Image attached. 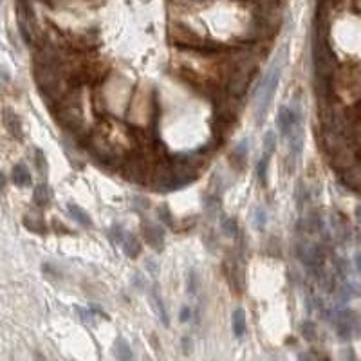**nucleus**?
Masks as SVG:
<instances>
[{
	"label": "nucleus",
	"mask_w": 361,
	"mask_h": 361,
	"mask_svg": "<svg viewBox=\"0 0 361 361\" xmlns=\"http://www.w3.org/2000/svg\"><path fill=\"white\" fill-rule=\"evenodd\" d=\"M356 267H358V271L361 273V253H358L356 255Z\"/></svg>",
	"instance_id": "26"
},
{
	"label": "nucleus",
	"mask_w": 361,
	"mask_h": 361,
	"mask_svg": "<svg viewBox=\"0 0 361 361\" xmlns=\"http://www.w3.org/2000/svg\"><path fill=\"white\" fill-rule=\"evenodd\" d=\"M282 54L276 58V62L273 63L267 74L264 76V80L260 81V87L257 90V103H255V110H257V123L260 125L266 118V112L269 109L271 100L276 92V87L280 83L282 78V71H284V65H282Z\"/></svg>",
	"instance_id": "2"
},
{
	"label": "nucleus",
	"mask_w": 361,
	"mask_h": 361,
	"mask_svg": "<svg viewBox=\"0 0 361 361\" xmlns=\"http://www.w3.org/2000/svg\"><path fill=\"white\" fill-rule=\"evenodd\" d=\"M356 217H358V220L361 222V206H358L356 208Z\"/></svg>",
	"instance_id": "27"
},
{
	"label": "nucleus",
	"mask_w": 361,
	"mask_h": 361,
	"mask_svg": "<svg viewBox=\"0 0 361 361\" xmlns=\"http://www.w3.org/2000/svg\"><path fill=\"white\" fill-rule=\"evenodd\" d=\"M11 177H13V182L16 186H29L31 184V174H29V170H27L25 165H14Z\"/></svg>",
	"instance_id": "12"
},
{
	"label": "nucleus",
	"mask_w": 361,
	"mask_h": 361,
	"mask_svg": "<svg viewBox=\"0 0 361 361\" xmlns=\"http://www.w3.org/2000/svg\"><path fill=\"white\" fill-rule=\"evenodd\" d=\"M313 63L316 76V90L322 98L331 94V83L334 76L336 58L329 45V20L322 5L316 11L314 18V40H313Z\"/></svg>",
	"instance_id": "1"
},
{
	"label": "nucleus",
	"mask_w": 361,
	"mask_h": 361,
	"mask_svg": "<svg viewBox=\"0 0 361 361\" xmlns=\"http://www.w3.org/2000/svg\"><path fill=\"white\" fill-rule=\"evenodd\" d=\"M220 228H222V231L228 235V237H237L238 233V224L235 219H231V217H224L222 220H220Z\"/></svg>",
	"instance_id": "16"
},
{
	"label": "nucleus",
	"mask_w": 361,
	"mask_h": 361,
	"mask_svg": "<svg viewBox=\"0 0 361 361\" xmlns=\"http://www.w3.org/2000/svg\"><path fill=\"white\" fill-rule=\"evenodd\" d=\"M267 167H269V157L264 156L260 161L257 163V177L262 184H266V177H267Z\"/></svg>",
	"instance_id": "18"
},
{
	"label": "nucleus",
	"mask_w": 361,
	"mask_h": 361,
	"mask_svg": "<svg viewBox=\"0 0 361 361\" xmlns=\"http://www.w3.org/2000/svg\"><path fill=\"white\" fill-rule=\"evenodd\" d=\"M190 316H191V309L188 307V305H184V307L180 309V313H179V320L182 323H186L188 320H190Z\"/></svg>",
	"instance_id": "24"
},
{
	"label": "nucleus",
	"mask_w": 361,
	"mask_h": 361,
	"mask_svg": "<svg viewBox=\"0 0 361 361\" xmlns=\"http://www.w3.org/2000/svg\"><path fill=\"white\" fill-rule=\"evenodd\" d=\"M121 246H123V251L127 257L130 258H138L139 253H141V244H139L138 237L132 235L130 231L123 233V238H121Z\"/></svg>",
	"instance_id": "6"
},
{
	"label": "nucleus",
	"mask_w": 361,
	"mask_h": 361,
	"mask_svg": "<svg viewBox=\"0 0 361 361\" xmlns=\"http://www.w3.org/2000/svg\"><path fill=\"white\" fill-rule=\"evenodd\" d=\"M51 199H52V193H51V188L47 184H38L34 188L33 191V200L34 204L40 206V208H45V206L51 204Z\"/></svg>",
	"instance_id": "10"
},
{
	"label": "nucleus",
	"mask_w": 361,
	"mask_h": 361,
	"mask_svg": "<svg viewBox=\"0 0 361 361\" xmlns=\"http://www.w3.org/2000/svg\"><path fill=\"white\" fill-rule=\"evenodd\" d=\"M195 273L191 271L190 275H188V293L190 295H195V291H197V282H195Z\"/></svg>",
	"instance_id": "23"
},
{
	"label": "nucleus",
	"mask_w": 361,
	"mask_h": 361,
	"mask_svg": "<svg viewBox=\"0 0 361 361\" xmlns=\"http://www.w3.org/2000/svg\"><path fill=\"white\" fill-rule=\"evenodd\" d=\"M5 184H7V179H5V176H4V174H2V172H0V191L4 190Z\"/></svg>",
	"instance_id": "25"
},
{
	"label": "nucleus",
	"mask_w": 361,
	"mask_h": 361,
	"mask_svg": "<svg viewBox=\"0 0 361 361\" xmlns=\"http://www.w3.org/2000/svg\"><path fill=\"white\" fill-rule=\"evenodd\" d=\"M276 148V134L273 132V130H269V132H266V136H264V156L269 157L271 154L275 152Z\"/></svg>",
	"instance_id": "17"
},
{
	"label": "nucleus",
	"mask_w": 361,
	"mask_h": 361,
	"mask_svg": "<svg viewBox=\"0 0 361 361\" xmlns=\"http://www.w3.org/2000/svg\"><path fill=\"white\" fill-rule=\"evenodd\" d=\"M159 217H161V220L163 222H167V224H172V213H170V209L167 208V206H163V208H159Z\"/></svg>",
	"instance_id": "22"
},
{
	"label": "nucleus",
	"mask_w": 361,
	"mask_h": 361,
	"mask_svg": "<svg viewBox=\"0 0 361 361\" xmlns=\"http://www.w3.org/2000/svg\"><path fill=\"white\" fill-rule=\"evenodd\" d=\"M22 222H24V226L29 229V231H33V233H40V235H43V233L47 231L45 220H43L42 215H38V213H27Z\"/></svg>",
	"instance_id": "8"
},
{
	"label": "nucleus",
	"mask_w": 361,
	"mask_h": 361,
	"mask_svg": "<svg viewBox=\"0 0 361 361\" xmlns=\"http://www.w3.org/2000/svg\"><path fill=\"white\" fill-rule=\"evenodd\" d=\"M123 229L119 228V226H112V228L109 229V238L112 240V242H121V238H123Z\"/></svg>",
	"instance_id": "21"
},
{
	"label": "nucleus",
	"mask_w": 361,
	"mask_h": 361,
	"mask_svg": "<svg viewBox=\"0 0 361 361\" xmlns=\"http://www.w3.org/2000/svg\"><path fill=\"white\" fill-rule=\"evenodd\" d=\"M302 334L307 342H313L314 338H316V325L313 322H304L302 323Z\"/></svg>",
	"instance_id": "19"
},
{
	"label": "nucleus",
	"mask_w": 361,
	"mask_h": 361,
	"mask_svg": "<svg viewBox=\"0 0 361 361\" xmlns=\"http://www.w3.org/2000/svg\"><path fill=\"white\" fill-rule=\"evenodd\" d=\"M247 152H249V141L244 139V141H240L237 147L233 148V152H231L233 165H244V163H246Z\"/></svg>",
	"instance_id": "13"
},
{
	"label": "nucleus",
	"mask_w": 361,
	"mask_h": 361,
	"mask_svg": "<svg viewBox=\"0 0 361 361\" xmlns=\"http://www.w3.org/2000/svg\"><path fill=\"white\" fill-rule=\"evenodd\" d=\"M276 125H278V130L282 132V136H287L296 125H300L298 112L295 109H291V107H280L278 118H276Z\"/></svg>",
	"instance_id": "3"
},
{
	"label": "nucleus",
	"mask_w": 361,
	"mask_h": 361,
	"mask_svg": "<svg viewBox=\"0 0 361 361\" xmlns=\"http://www.w3.org/2000/svg\"><path fill=\"white\" fill-rule=\"evenodd\" d=\"M114 354L118 360H132V351H130L129 343L125 342L123 338H118L114 343Z\"/></svg>",
	"instance_id": "14"
},
{
	"label": "nucleus",
	"mask_w": 361,
	"mask_h": 361,
	"mask_svg": "<svg viewBox=\"0 0 361 361\" xmlns=\"http://www.w3.org/2000/svg\"><path fill=\"white\" fill-rule=\"evenodd\" d=\"M255 226H257L258 229H262L264 226H266V222H267V213H266V209L264 208H260L258 206L257 209H255Z\"/></svg>",
	"instance_id": "20"
},
{
	"label": "nucleus",
	"mask_w": 361,
	"mask_h": 361,
	"mask_svg": "<svg viewBox=\"0 0 361 361\" xmlns=\"http://www.w3.org/2000/svg\"><path fill=\"white\" fill-rule=\"evenodd\" d=\"M150 300H152V307L156 309V313L159 314L161 323L165 325V327H168V325H170V318H168L167 307H165V300H163V296L159 295L157 287H154L152 293H150Z\"/></svg>",
	"instance_id": "7"
},
{
	"label": "nucleus",
	"mask_w": 361,
	"mask_h": 361,
	"mask_svg": "<svg viewBox=\"0 0 361 361\" xmlns=\"http://www.w3.org/2000/svg\"><path fill=\"white\" fill-rule=\"evenodd\" d=\"M34 165H36V170H38L40 176L45 179V177H47V172H49V165H47V159H45L42 150H36V152H34Z\"/></svg>",
	"instance_id": "15"
},
{
	"label": "nucleus",
	"mask_w": 361,
	"mask_h": 361,
	"mask_svg": "<svg viewBox=\"0 0 361 361\" xmlns=\"http://www.w3.org/2000/svg\"><path fill=\"white\" fill-rule=\"evenodd\" d=\"M4 125H5V129L9 130V134L13 136V138H16V139L24 138V127H22V121H20V118L14 114L11 109L4 110Z\"/></svg>",
	"instance_id": "5"
},
{
	"label": "nucleus",
	"mask_w": 361,
	"mask_h": 361,
	"mask_svg": "<svg viewBox=\"0 0 361 361\" xmlns=\"http://www.w3.org/2000/svg\"><path fill=\"white\" fill-rule=\"evenodd\" d=\"M141 231H143V237L147 240L154 249L157 251H161L163 246H165V231H163L159 226H154L152 222H143L141 224Z\"/></svg>",
	"instance_id": "4"
},
{
	"label": "nucleus",
	"mask_w": 361,
	"mask_h": 361,
	"mask_svg": "<svg viewBox=\"0 0 361 361\" xmlns=\"http://www.w3.org/2000/svg\"><path fill=\"white\" fill-rule=\"evenodd\" d=\"M67 211H69L72 219L76 220L78 224H81L83 228H90V226H92V219L89 217V213H87L83 208H80L78 204H74V202H67Z\"/></svg>",
	"instance_id": "9"
},
{
	"label": "nucleus",
	"mask_w": 361,
	"mask_h": 361,
	"mask_svg": "<svg viewBox=\"0 0 361 361\" xmlns=\"http://www.w3.org/2000/svg\"><path fill=\"white\" fill-rule=\"evenodd\" d=\"M231 327H233L235 338H242L244 334H246V313H244L242 307H238V309L233 311Z\"/></svg>",
	"instance_id": "11"
}]
</instances>
